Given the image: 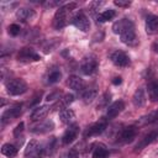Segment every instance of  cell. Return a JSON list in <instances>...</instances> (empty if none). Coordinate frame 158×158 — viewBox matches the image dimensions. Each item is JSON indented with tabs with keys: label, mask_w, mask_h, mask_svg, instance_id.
Listing matches in <instances>:
<instances>
[{
	"label": "cell",
	"mask_w": 158,
	"mask_h": 158,
	"mask_svg": "<svg viewBox=\"0 0 158 158\" xmlns=\"http://www.w3.org/2000/svg\"><path fill=\"white\" fill-rule=\"evenodd\" d=\"M62 78V73L60 70L58 69H52L48 74H47V83L48 84H54V83H58Z\"/></svg>",
	"instance_id": "28"
},
{
	"label": "cell",
	"mask_w": 158,
	"mask_h": 158,
	"mask_svg": "<svg viewBox=\"0 0 158 158\" xmlns=\"http://www.w3.org/2000/svg\"><path fill=\"white\" fill-rule=\"evenodd\" d=\"M19 60L21 62H31V60H40L41 56L31 47H23L22 49H20L19 54H17Z\"/></svg>",
	"instance_id": "8"
},
{
	"label": "cell",
	"mask_w": 158,
	"mask_h": 158,
	"mask_svg": "<svg viewBox=\"0 0 158 158\" xmlns=\"http://www.w3.org/2000/svg\"><path fill=\"white\" fill-rule=\"evenodd\" d=\"M148 95L152 101H156L158 99V80H152L148 83Z\"/></svg>",
	"instance_id": "24"
},
{
	"label": "cell",
	"mask_w": 158,
	"mask_h": 158,
	"mask_svg": "<svg viewBox=\"0 0 158 158\" xmlns=\"http://www.w3.org/2000/svg\"><path fill=\"white\" fill-rule=\"evenodd\" d=\"M110 98H111V95H110V93H105L102 96H101V99H100V102L98 104V110H101V109H107L109 107V101H110Z\"/></svg>",
	"instance_id": "30"
},
{
	"label": "cell",
	"mask_w": 158,
	"mask_h": 158,
	"mask_svg": "<svg viewBox=\"0 0 158 158\" xmlns=\"http://www.w3.org/2000/svg\"><path fill=\"white\" fill-rule=\"evenodd\" d=\"M156 121H158V111H152V112H149L148 115L143 116L139 122H141L142 125H148V123H153V122H156Z\"/></svg>",
	"instance_id": "29"
},
{
	"label": "cell",
	"mask_w": 158,
	"mask_h": 158,
	"mask_svg": "<svg viewBox=\"0 0 158 158\" xmlns=\"http://www.w3.org/2000/svg\"><path fill=\"white\" fill-rule=\"evenodd\" d=\"M132 102L137 107H141V106L144 105V102H146V95H144V90L142 88H139V89H137L135 91V94L132 96Z\"/></svg>",
	"instance_id": "22"
},
{
	"label": "cell",
	"mask_w": 158,
	"mask_h": 158,
	"mask_svg": "<svg viewBox=\"0 0 158 158\" xmlns=\"http://www.w3.org/2000/svg\"><path fill=\"white\" fill-rule=\"evenodd\" d=\"M6 90L10 95H21L27 91V84L22 79H11L6 81Z\"/></svg>",
	"instance_id": "3"
},
{
	"label": "cell",
	"mask_w": 158,
	"mask_h": 158,
	"mask_svg": "<svg viewBox=\"0 0 158 158\" xmlns=\"http://www.w3.org/2000/svg\"><path fill=\"white\" fill-rule=\"evenodd\" d=\"M93 158H109V149L104 143H95L93 148Z\"/></svg>",
	"instance_id": "19"
},
{
	"label": "cell",
	"mask_w": 158,
	"mask_h": 158,
	"mask_svg": "<svg viewBox=\"0 0 158 158\" xmlns=\"http://www.w3.org/2000/svg\"><path fill=\"white\" fill-rule=\"evenodd\" d=\"M53 128H54V123H53V121H51V120H46V121H42V122L35 125V126L31 128V132L37 133V135H42V133H47V132L52 131Z\"/></svg>",
	"instance_id": "14"
},
{
	"label": "cell",
	"mask_w": 158,
	"mask_h": 158,
	"mask_svg": "<svg viewBox=\"0 0 158 158\" xmlns=\"http://www.w3.org/2000/svg\"><path fill=\"white\" fill-rule=\"evenodd\" d=\"M78 135H79V126L75 125V123L69 125V127L65 130V132L62 136L63 144H70L72 142L75 141V138L78 137Z\"/></svg>",
	"instance_id": "12"
},
{
	"label": "cell",
	"mask_w": 158,
	"mask_h": 158,
	"mask_svg": "<svg viewBox=\"0 0 158 158\" xmlns=\"http://www.w3.org/2000/svg\"><path fill=\"white\" fill-rule=\"evenodd\" d=\"M21 112H22V105H21V104H15V105H12V106L9 107L7 110H5L4 114L1 115V122H2V125H5L6 122H9V121L12 120V118L19 117V116L21 115Z\"/></svg>",
	"instance_id": "7"
},
{
	"label": "cell",
	"mask_w": 158,
	"mask_h": 158,
	"mask_svg": "<svg viewBox=\"0 0 158 158\" xmlns=\"http://www.w3.org/2000/svg\"><path fill=\"white\" fill-rule=\"evenodd\" d=\"M68 85H69L70 89H73V90H75V91H83V90L85 89V83H84V80H83L81 78L77 77V75L69 77V79H68Z\"/></svg>",
	"instance_id": "17"
},
{
	"label": "cell",
	"mask_w": 158,
	"mask_h": 158,
	"mask_svg": "<svg viewBox=\"0 0 158 158\" xmlns=\"http://www.w3.org/2000/svg\"><path fill=\"white\" fill-rule=\"evenodd\" d=\"M106 120H107V118H102V120H100V121L93 123L91 126H89V127L86 128V131L84 132V137L88 138V137H93V136H98V135L102 133V132L105 131L106 126H107V121H106Z\"/></svg>",
	"instance_id": "6"
},
{
	"label": "cell",
	"mask_w": 158,
	"mask_h": 158,
	"mask_svg": "<svg viewBox=\"0 0 158 158\" xmlns=\"http://www.w3.org/2000/svg\"><path fill=\"white\" fill-rule=\"evenodd\" d=\"M57 95H58V93H53V94H51V95H48V96H47V100H48V101H49V100H53Z\"/></svg>",
	"instance_id": "38"
},
{
	"label": "cell",
	"mask_w": 158,
	"mask_h": 158,
	"mask_svg": "<svg viewBox=\"0 0 158 158\" xmlns=\"http://www.w3.org/2000/svg\"><path fill=\"white\" fill-rule=\"evenodd\" d=\"M31 16H33V11L31 9H26V7H22V9H19L16 11V17L17 20L20 21H27Z\"/></svg>",
	"instance_id": "26"
},
{
	"label": "cell",
	"mask_w": 158,
	"mask_h": 158,
	"mask_svg": "<svg viewBox=\"0 0 158 158\" xmlns=\"http://www.w3.org/2000/svg\"><path fill=\"white\" fill-rule=\"evenodd\" d=\"M114 4L116 6H120V7H128L131 5V1H128V0H115Z\"/></svg>",
	"instance_id": "35"
},
{
	"label": "cell",
	"mask_w": 158,
	"mask_h": 158,
	"mask_svg": "<svg viewBox=\"0 0 158 158\" xmlns=\"http://www.w3.org/2000/svg\"><path fill=\"white\" fill-rule=\"evenodd\" d=\"M74 101V95L73 94H65L62 99H60V102H62V105H69V104H72Z\"/></svg>",
	"instance_id": "33"
},
{
	"label": "cell",
	"mask_w": 158,
	"mask_h": 158,
	"mask_svg": "<svg viewBox=\"0 0 158 158\" xmlns=\"http://www.w3.org/2000/svg\"><path fill=\"white\" fill-rule=\"evenodd\" d=\"M44 147L38 143L36 139H32L27 143L25 148V157L26 158H42L44 156Z\"/></svg>",
	"instance_id": "2"
},
{
	"label": "cell",
	"mask_w": 158,
	"mask_h": 158,
	"mask_svg": "<svg viewBox=\"0 0 158 158\" xmlns=\"http://www.w3.org/2000/svg\"><path fill=\"white\" fill-rule=\"evenodd\" d=\"M123 109H125V104H123V101H121V100L115 101V102H112L111 105H109V107H107V110H106V117H107V120H111V118L116 117Z\"/></svg>",
	"instance_id": "15"
},
{
	"label": "cell",
	"mask_w": 158,
	"mask_h": 158,
	"mask_svg": "<svg viewBox=\"0 0 158 158\" xmlns=\"http://www.w3.org/2000/svg\"><path fill=\"white\" fill-rule=\"evenodd\" d=\"M115 16H116V11L112 9H109V10H105L98 15V21L99 22H106V21L112 20Z\"/></svg>",
	"instance_id": "27"
},
{
	"label": "cell",
	"mask_w": 158,
	"mask_h": 158,
	"mask_svg": "<svg viewBox=\"0 0 158 158\" xmlns=\"http://www.w3.org/2000/svg\"><path fill=\"white\" fill-rule=\"evenodd\" d=\"M132 28H135L133 22L128 19H121L112 25V31H114V33H117V35H122L126 31L132 30Z\"/></svg>",
	"instance_id": "11"
},
{
	"label": "cell",
	"mask_w": 158,
	"mask_h": 158,
	"mask_svg": "<svg viewBox=\"0 0 158 158\" xmlns=\"http://www.w3.org/2000/svg\"><path fill=\"white\" fill-rule=\"evenodd\" d=\"M121 36V41L125 43V44H128V46H135L137 43V37H136V33H135V28L132 30H128L126 31L125 33L120 35Z\"/></svg>",
	"instance_id": "21"
},
{
	"label": "cell",
	"mask_w": 158,
	"mask_h": 158,
	"mask_svg": "<svg viewBox=\"0 0 158 158\" xmlns=\"http://www.w3.org/2000/svg\"><path fill=\"white\" fill-rule=\"evenodd\" d=\"M98 69V59L95 56H89V57H85L83 60H81V64H80V70L83 74L85 75H91L93 73H95Z\"/></svg>",
	"instance_id": "4"
},
{
	"label": "cell",
	"mask_w": 158,
	"mask_h": 158,
	"mask_svg": "<svg viewBox=\"0 0 158 158\" xmlns=\"http://www.w3.org/2000/svg\"><path fill=\"white\" fill-rule=\"evenodd\" d=\"M110 59L111 62L117 65V67H121V68H125L130 64V58L128 56L123 52V51H115L110 54Z\"/></svg>",
	"instance_id": "10"
},
{
	"label": "cell",
	"mask_w": 158,
	"mask_h": 158,
	"mask_svg": "<svg viewBox=\"0 0 158 158\" xmlns=\"http://www.w3.org/2000/svg\"><path fill=\"white\" fill-rule=\"evenodd\" d=\"M48 112H49V106H48V105L38 106V107H36V109L32 111V114H31V120H32V121H40V120L44 118Z\"/></svg>",
	"instance_id": "18"
},
{
	"label": "cell",
	"mask_w": 158,
	"mask_h": 158,
	"mask_svg": "<svg viewBox=\"0 0 158 158\" xmlns=\"http://www.w3.org/2000/svg\"><path fill=\"white\" fill-rule=\"evenodd\" d=\"M136 135H137V127L131 125V126H127L123 130H121L120 135L117 136V141H120L122 143H130L133 141Z\"/></svg>",
	"instance_id": "9"
},
{
	"label": "cell",
	"mask_w": 158,
	"mask_h": 158,
	"mask_svg": "<svg viewBox=\"0 0 158 158\" xmlns=\"http://www.w3.org/2000/svg\"><path fill=\"white\" fill-rule=\"evenodd\" d=\"M23 128H25V123H23V122H20V123L15 127V130H14V136H15V137H19L20 133H22Z\"/></svg>",
	"instance_id": "34"
},
{
	"label": "cell",
	"mask_w": 158,
	"mask_h": 158,
	"mask_svg": "<svg viewBox=\"0 0 158 158\" xmlns=\"http://www.w3.org/2000/svg\"><path fill=\"white\" fill-rule=\"evenodd\" d=\"M146 31L149 35H153V33L158 32V16L149 15L146 19Z\"/></svg>",
	"instance_id": "16"
},
{
	"label": "cell",
	"mask_w": 158,
	"mask_h": 158,
	"mask_svg": "<svg viewBox=\"0 0 158 158\" xmlns=\"http://www.w3.org/2000/svg\"><path fill=\"white\" fill-rule=\"evenodd\" d=\"M122 83V79L120 78V77H116V78H114V80H112V84L114 85H120Z\"/></svg>",
	"instance_id": "37"
},
{
	"label": "cell",
	"mask_w": 158,
	"mask_h": 158,
	"mask_svg": "<svg viewBox=\"0 0 158 158\" xmlns=\"http://www.w3.org/2000/svg\"><path fill=\"white\" fill-rule=\"evenodd\" d=\"M77 7V4L75 2H69L64 6H60L56 14H54V17H53V27L56 30H60L63 28L67 22H68V14L72 12L74 9Z\"/></svg>",
	"instance_id": "1"
},
{
	"label": "cell",
	"mask_w": 158,
	"mask_h": 158,
	"mask_svg": "<svg viewBox=\"0 0 158 158\" xmlns=\"http://www.w3.org/2000/svg\"><path fill=\"white\" fill-rule=\"evenodd\" d=\"M20 32H21V27H20V25H17V23H12V25L9 26V33H10L11 36H17Z\"/></svg>",
	"instance_id": "32"
},
{
	"label": "cell",
	"mask_w": 158,
	"mask_h": 158,
	"mask_svg": "<svg viewBox=\"0 0 158 158\" xmlns=\"http://www.w3.org/2000/svg\"><path fill=\"white\" fill-rule=\"evenodd\" d=\"M62 158H77V151H75L74 148H72V149H69L68 152H65V153L62 156Z\"/></svg>",
	"instance_id": "36"
},
{
	"label": "cell",
	"mask_w": 158,
	"mask_h": 158,
	"mask_svg": "<svg viewBox=\"0 0 158 158\" xmlns=\"http://www.w3.org/2000/svg\"><path fill=\"white\" fill-rule=\"evenodd\" d=\"M98 96V89L95 86H90V88H86L83 90V94H81V98H83V101L85 104H90L94 101V99H96Z\"/></svg>",
	"instance_id": "20"
},
{
	"label": "cell",
	"mask_w": 158,
	"mask_h": 158,
	"mask_svg": "<svg viewBox=\"0 0 158 158\" xmlns=\"http://www.w3.org/2000/svg\"><path fill=\"white\" fill-rule=\"evenodd\" d=\"M157 136H158V130H152V131H149L148 133H146V135L137 142V144H136V147H135V152H139L141 149H143L144 147H147L149 143H152V142L157 138Z\"/></svg>",
	"instance_id": "13"
},
{
	"label": "cell",
	"mask_w": 158,
	"mask_h": 158,
	"mask_svg": "<svg viewBox=\"0 0 158 158\" xmlns=\"http://www.w3.org/2000/svg\"><path fill=\"white\" fill-rule=\"evenodd\" d=\"M77 28H79L80 31H88L89 27H90V22H89V19L86 17V15L83 12V11H78L73 17H72V21H70Z\"/></svg>",
	"instance_id": "5"
},
{
	"label": "cell",
	"mask_w": 158,
	"mask_h": 158,
	"mask_svg": "<svg viewBox=\"0 0 158 158\" xmlns=\"http://www.w3.org/2000/svg\"><path fill=\"white\" fill-rule=\"evenodd\" d=\"M1 153L4 156L9 157V158H12V157H15L17 154V148L11 143H5L1 147Z\"/></svg>",
	"instance_id": "25"
},
{
	"label": "cell",
	"mask_w": 158,
	"mask_h": 158,
	"mask_svg": "<svg viewBox=\"0 0 158 158\" xmlns=\"http://www.w3.org/2000/svg\"><path fill=\"white\" fill-rule=\"evenodd\" d=\"M56 147V137H51L49 141L47 142V146L44 147V153L46 154H52Z\"/></svg>",
	"instance_id": "31"
},
{
	"label": "cell",
	"mask_w": 158,
	"mask_h": 158,
	"mask_svg": "<svg viewBox=\"0 0 158 158\" xmlns=\"http://www.w3.org/2000/svg\"><path fill=\"white\" fill-rule=\"evenodd\" d=\"M59 118H60V121L63 122V123H72L73 121H74V118H75V114H74V111L73 110H70V109H62L60 111H59Z\"/></svg>",
	"instance_id": "23"
}]
</instances>
